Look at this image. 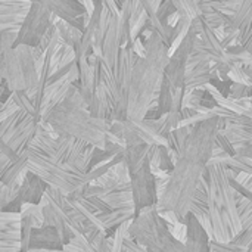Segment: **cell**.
Returning <instances> with one entry per match:
<instances>
[{
  "label": "cell",
  "mask_w": 252,
  "mask_h": 252,
  "mask_svg": "<svg viewBox=\"0 0 252 252\" xmlns=\"http://www.w3.org/2000/svg\"><path fill=\"white\" fill-rule=\"evenodd\" d=\"M220 130L219 117L193 126L192 133L179 149V158L170 176L165 193L157 205L159 213L174 211L182 223L186 221L198 186L207 174Z\"/></svg>",
  "instance_id": "cell-1"
},
{
  "label": "cell",
  "mask_w": 252,
  "mask_h": 252,
  "mask_svg": "<svg viewBox=\"0 0 252 252\" xmlns=\"http://www.w3.org/2000/svg\"><path fill=\"white\" fill-rule=\"evenodd\" d=\"M146 56L137 58L127 99V121H143L151 106L158 100L165 69L168 65V46L157 32H152L146 40Z\"/></svg>",
  "instance_id": "cell-2"
},
{
  "label": "cell",
  "mask_w": 252,
  "mask_h": 252,
  "mask_svg": "<svg viewBox=\"0 0 252 252\" xmlns=\"http://www.w3.org/2000/svg\"><path fill=\"white\" fill-rule=\"evenodd\" d=\"M208 211L213 224V239L230 242L244 232L238 211L239 192L232 186L238 174L224 164H208Z\"/></svg>",
  "instance_id": "cell-3"
},
{
  "label": "cell",
  "mask_w": 252,
  "mask_h": 252,
  "mask_svg": "<svg viewBox=\"0 0 252 252\" xmlns=\"http://www.w3.org/2000/svg\"><path fill=\"white\" fill-rule=\"evenodd\" d=\"M43 121L49 123L59 136L74 137L103 151L106 148L108 133L112 123L103 118H96L90 114L81 94L80 83L62 103L43 118Z\"/></svg>",
  "instance_id": "cell-4"
},
{
  "label": "cell",
  "mask_w": 252,
  "mask_h": 252,
  "mask_svg": "<svg viewBox=\"0 0 252 252\" xmlns=\"http://www.w3.org/2000/svg\"><path fill=\"white\" fill-rule=\"evenodd\" d=\"M0 77L12 92H25L32 97L38 89L40 71L44 66L46 55L35 46H16L0 50Z\"/></svg>",
  "instance_id": "cell-5"
},
{
  "label": "cell",
  "mask_w": 252,
  "mask_h": 252,
  "mask_svg": "<svg viewBox=\"0 0 252 252\" xmlns=\"http://www.w3.org/2000/svg\"><path fill=\"white\" fill-rule=\"evenodd\" d=\"M128 238L151 252H186L183 242L177 241L161 216L157 205L142 210L130 223Z\"/></svg>",
  "instance_id": "cell-6"
},
{
  "label": "cell",
  "mask_w": 252,
  "mask_h": 252,
  "mask_svg": "<svg viewBox=\"0 0 252 252\" xmlns=\"http://www.w3.org/2000/svg\"><path fill=\"white\" fill-rule=\"evenodd\" d=\"M27 155V168L38 176L47 186L58 189L65 196L72 195L84 185H87L86 174L69 164L61 162L35 148H28Z\"/></svg>",
  "instance_id": "cell-7"
},
{
  "label": "cell",
  "mask_w": 252,
  "mask_h": 252,
  "mask_svg": "<svg viewBox=\"0 0 252 252\" xmlns=\"http://www.w3.org/2000/svg\"><path fill=\"white\" fill-rule=\"evenodd\" d=\"M40 121L19 109L12 117L0 121V139L9 148H12L18 155L27 151L34 140Z\"/></svg>",
  "instance_id": "cell-8"
},
{
  "label": "cell",
  "mask_w": 252,
  "mask_h": 252,
  "mask_svg": "<svg viewBox=\"0 0 252 252\" xmlns=\"http://www.w3.org/2000/svg\"><path fill=\"white\" fill-rule=\"evenodd\" d=\"M56 19H58V16L53 15L46 6H43L37 1H32V6L18 32L15 47L21 46V44L32 46V47L38 46L43 35L47 32L49 27L56 22Z\"/></svg>",
  "instance_id": "cell-9"
},
{
  "label": "cell",
  "mask_w": 252,
  "mask_h": 252,
  "mask_svg": "<svg viewBox=\"0 0 252 252\" xmlns=\"http://www.w3.org/2000/svg\"><path fill=\"white\" fill-rule=\"evenodd\" d=\"M131 192L134 199L136 216L142 213V210L158 205V190H157V177L152 171L149 157L143 161L142 167L131 176Z\"/></svg>",
  "instance_id": "cell-10"
},
{
  "label": "cell",
  "mask_w": 252,
  "mask_h": 252,
  "mask_svg": "<svg viewBox=\"0 0 252 252\" xmlns=\"http://www.w3.org/2000/svg\"><path fill=\"white\" fill-rule=\"evenodd\" d=\"M196 38H198V35L190 28V32L188 34L186 40L182 43V46L176 50V53L168 61V65L165 69V77L170 80L173 89H185L188 62L193 53Z\"/></svg>",
  "instance_id": "cell-11"
},
{
  "label": "cell",
  "mask_w": 252,
  "mask_h": 252,
  "mask_svg": "<svg viewBox=\"0 0 252 252\" xmlns=\"http://www.w3.org/2000/svg\"><path fill=\"white\" fill-rule=\"evenodd\" d=\"M31 6V0H0V31L19 32Z\"/></svg>",
  "instance_id": "cell-12"
},
{
  "label": "cell",
  "mask_w": 252,
  "mask_h": 252,
  "mask_svg": "<svg viewBox=\"0 0 252 252\" xmlns=\"http://www.w3.org/2000/svg\"><path fill=\"white\" fill-rule=\"evenodd\" d=\"M46 6L53 15L69 22L78 30L84 31V13L86 9L77 0H31Z\"/></svg>",
  "instance_id": "cell-13"
},
{
  "label": "cell",
  "mask_w": 252,
  "mask_h": 252,
  "mask_svg": "<svg viewBox=\"0 0 252 252\" xmlns=\"http://www.w3.org/2000/svg\"><path fill=\"white\" fill-rule=\"evenodd\" d=\"M118 22H120V15L109 13V24L108 30L103 37L102 43V50H103V58H102V65H105L108 69H114L117 65V61L120 58L123 44L120 38V30H118Z\"/></svg>",
  "instance_id": "cell-14"
},
{
  "label": "cell",
  "mask_w": 252,
  "mask_h": 252,
  "mask_svg": "<svg viewBox=\"0 0 252 252\" xmlns=\"http://www.w3.org/2000/svg\"><path fill=\"white\" fill-rule=\"evenodd\" d=\"M185 223L188 226V239L185 242L186 252H211L213 239L192 213L186 216Z\"/></svg>",
  "instance_id": "cell-15"
},
{
  "label": "cell",
  "mask_w": 252,
  "mask_h": 252,
  "mask_svg": "<svg viewBox=\"0 0 252 252\" xmlns=\"http://www.w3.org/2000/svg\"><path fill=\"white\" fill-rule=\"evenodd\" d=\"M62 248L63 244L61 235L55 227L43 226V227L32 229L30 238V251H40V250L62 251Z\"/></svg>",
  "instance_id": "cell-16"
},
{
  "label": "cell",
  "mask_w": 252,
  "mask_h": 252,
  "mask_svg": "<svg viewBox=\"0 0 252 252\" xmlns=\"http://www.w3.org/2000/svg\"><path fill=\"white\" fill-rule=\"evenodd\" d=\"M235 146V149H241L252 145V120L245 118L241 123L226 121L223 130H220Z\"/></svg>",
  "instance_id": "cell-17"
},
{
  "label": "cell",
  "mask_w": 252,
  "mask_h": 252,
  "mask_svg": "<svg viewBox=\"0 0 252 252\" xmlns=\"http://www.w3.org/2000/svg\"><path fill=\"white\" fill-rule=\"evenodd\" d=\"M47 188L49 186L38 176H35L28 170L21 185L19 196L24 201V204H41Z\"/></svg>",
  "instance_id": "cell-18"
},
{
  "label": "cell",
  "mask_w": 252,
  "mask_h": 252,
  "mask_svg": "<svg viewBox=\"0 0 252 252\" xmlns=\"http://www.w3.org/2000/svg\"><path fill=\"white\" fill-rule=\"evenodd\" d=\"M100 198L111 207V210H131V208L134 210L131 182L121 183L112 189H106V195H103Z\"/></svg>",
  "instance_id": "cell-19"
},
{
  "label": "cell",
  "mask_w": 252,
  "mask_h": 252,
  "mask_svg": "<svg viewBox=\"0 0 252 252\" xmlns=\"http://www.w3.org/2000/svg\"><path fill=\"white\" fill-rule=\"evenodd\" d=\"M229 27L241 31L242 46L250 38L252 28V0H244L236 13L230 18Z\"/></svg>",
  "instance_id": "cell-20"
},
{
  "label": "cell",
  "mask_w": 252,
  "mask_h": 252,
  "mask_svg": "<svg viewBox=\"0 0 252 252\" xmlns=\"http://www.w3.org/2000/svg\"><path fill=\"white\" fill-rule=\"evenodd\" d=\"M213 62H204L192 69L186 71V80H185V89L188 90H195V89H202L207 84L211 83V69H213Z\"/></svg>",
  "instance_id": "cell-21"
},
{
  "label": "cell",
  "mask_w": 252,
  "mask_h": 252,
  "mask_svg": "<svg viewBox=\"0 0 252 252\" xmlns=\"http://www.w3.org/2000/svg\"><path fill=\"white\" fill-rule=\"evenodd\" d=\"M99 221L103 224L105 230H117L118 226L127 221H133L136 217V211L131 210H112L109 213H99L96 214Z\"/></svg>",
  "instance_id": "cell-22"
},
{
  "label": "cell",
  "mask_w": 252,
  "mask_h": 252,
  "mask_svg": "<svg viewBox=\"0 0 252 252\" xmlns=\"http://www.w3.org/2000/svg\"><path fill=\"white\" fill-rule=\"evenodd\" d=\"M27 161H28V155L27 151H24L18 159L10 161L6 168L0 170V185H10L15 180H18L21 176H24L28 171Z\"/></svg>",
  "instance_id": "cell-23"
},
{
  "label": "cell",
  "mask_w": 252,
  "mask_h": 252,
  "mask_svg": "<svg viewBox=\"0 0 252 252\" xmlns=\"http://www.w3.org/2000/svg\"><path fill=\"white\" fill-rule=\"evenodd\" d=\"M151 145H139V146H131V148H126L124 151V164L128 167L130 174L133 176L143 164V161L148 158V152H149Z\"/></svg>",
  "instance_id": "cell-24"
},
{
  "label": "cell",
  "mask_w": 252,
  "mask_h": 252,
  "mask_svg": "<svg viewBox=\"0 0 252 252\" xmlns=\"http://www.w3.org/2000/svg\"><path fill=\"white\" fill-rule=\"evenodd\" d=\"M55 25H56V30L59 31L61 37L63 38V41H65L66 44L75 47V44L81 41V38H83V31L78 30L77 27L71 25L69 22L61 19V18L56 19Z\"/></svg>",
  "instance_id": "cell-25"
},
{
  "label": "cell",
  "mask_w": 252,
  "mask_h": 252,
  "mask_svg": "<svg viewBox=\"0 0 252 252\" xmlns=\"http://www.w3.org/2000/svg\"><path fill=\"white\" fill-rule=\"evenodd\" d=\"M173 97H174V89L170 83V80L165 77L159 90V96H158V111H159V117L167 115L171 108H173Z\"/></svg>",
  "instance_id": "cell-26"
},
{
  "label": "cell",
  "mask_w": 252,
  "mask_h": 252,
  "mask_svg": "<svg viewBox=\"0 0 252 252\" xmlns=\"http://www.w3.org/2000/svg\"><path fill=\"white\" fill-rule=\"evenodd\" d=\"M173 3H174L177 12L182 15V18L189 22H192L195 18L202 15L198 0H173Z\"/></svg>",
  "instance_id": "cell-27"
},
{
  "label": "cell",
  "mask_w": 252,
  "mask_h": 252,
  "mask_svg": "<svg viewBox=\"0 0 252 252\" xmlns=\"http://www.w3.org/2000/svg\"><path fill=\"white\" fill-rule=\"evenodd\" d=\"M21 214H22V217H25V219H28L31 221L34 229L43 227V224H44V211H43L41 204H24Z\"/></svg>",
  "instance_id": "cell-28"
},
{
  "label": "cell",
  "mask_w": 252,
  "mask_h": 252,
  "mask_svg": "<svg viewBox=\"0 0 252 252\" xmlns=\"http://www.w3.org/2000/svg\"><path fill=\"white\" fill-rule=\"evenodd\" d=\"M22 214L0 211V230H21Z\"/></svg>",
  "instance_id": "cell-29"
},
{
  "label": "cell",
  "mask_w": 252,
  "mask_h": 252,
  "mask_svg": "<svg viewBox=\"0 0 252 252\" xmlns=\"http://www.w3.org/2000/svg\"><path fill=\"white\" fill-rule=\"evenodd\" d=\"M202 18H204L205 24H207L210 28H213V30L220 28V27H226V25H229V22H230V18H229L227 15H224L223 12H220V10L205 12V13H202Z\"/></svg>",
  "instance_id": "cell-30"
},
{
  "label": "cell",
  "mask_w": 252,
  "mask_h": 252,
  "mask_svg": "<svg viewBox=\"0 0 252 252\" xmlns=\"http://www.w3.org/2000/svg\"><path fill=\"white\" fill-rule=\"evenodd\" d=\"M12 97H13V100L16 102V105L19 106V109L25 111V112L30 114V115H34L38 121H41V120L38 118V115H37V111H35V108H34V105H32V100L28 97V94H27L25 92H13V93H12Z\"/></svg>",
  "instance_id": "cell-31"
},
{
  "label": "cell",
  "mask_w": 252,
  "mask_h": 252,
  "mask_svg": "<svg viewBox=\"0 0 252 252\" xmlns=\"http://www.w3.org/2000/svg\"><path fill=\"white\" fill-rule=\"evenodd\" d=\"M19 186L15 183L10 185H0V208L6 207L9 202L19 196Z\"/></svg>",
  "instance_id": "cell-32"
},
{
  "label": "cell",
  "mask_w": 252,
  "mask_h": 252,
  "mask_svg": "<svg viewBox=\"0 0 252 252\" xmlns=\"http://www.w3.org/2000/svg\"><path fill=\"white\" fill-rule=\"evenodd\" d=\"M229 97H233V99H252V86L232 83Z\"/></svg>",
  "instance_id": "cell-33"
},
{
  "label": "cell",
  "mask_w": 252,
  "mask_h": 252,
  "mask_svg": "<svg viewBox=\"0 0 252 252\" xmlns=\"http://www.w3.org/2000/svg\"><path fill=\"white\" fill-rule=\"evenodd\" d=\"M229 80L232 83H238V84H245V86H252L251 78L250 75L247 74L245 71V66L241 65V66H236L235 69H232L229 72Z\"/></svg>",
  "instance_id": "cell-34"
},
{
  "label": "cell",
  "mask_w": 252,
  "mask_h": 252,
  "mask_svg": "<svg viewBox=\"0 0 252 252\" xmlns=\"http://www.w3.org/2000/svg\"><path fill=\"white\" fill-rule=\"evenodd\" d=\"M236 247L245 250L247 252H252V226L248 230H244L241 235H238L233 241H230Z\"/></svg>",
  "instance_id": "cell-35"
},
{
  "label": "cell",
  "mask_w": 252,
  "mask_h": 252,
  "mask_svg": "<svg viewBox=\"0 0 252 252\" xmlns=\"http://www.w3.org/2000/svg\"><path fill=\"white\" fill-rule=\"evenodd\" d=\"M19 111V106L16 105V102L13 100V97L10 96L4 103H1V108H0V121L12 117L13 114H16Z\"/></svg>",
  "instance_id": "cell-36"
},
{
  "label": "cell",
  "mask_w": 252,
  "mask_h": 252,
  "mask_svg": "<svg viewBox=\"0 0 252 252\" xmlns=\"http://www.w3.org/2000/svg\"><path fill=\"white\" fill-rule=\"evenodd\" d=\"M168 227H170V232H171V235L177 239V241H180V242H186V239H188V226H186V223H182V221H179L177 224H168Z\"/></svg>",
  "instance_id": "cell-37"
},
{
  "label": "cell",
  "mask_w": 252,
  "mask_h": 252,
  "mask_svg": "<svg viewBox=\"0 0 252 252\" xmlns=\"http://www.w3.org/2000/svg\"><path fill=\"white\" fill-rule=\"evenodd\" d=\"M176 10H177V9H176L173 0H164V1L161 3L159 9H158V12H157V16H158L161 21H167V18H168L171 13H174Z\"/></svg>",
  "instance_id": "cell-38"
},
{
  "label": "cell",
  "mask_w": 252,
  "mask_h": 252,
  "mask_svg": "<svg viewBox=\"0 0 252 252\" xmlns=\"http://www.w3.org/2000/svg\"><path fill=\"white\" fill-rule=\"evenodd\" d=\"M217 145L220 146V148H223L224 149V152L226 154H229L230 157H235L236 155V149H235V146L230 143V140L221 133V131H219V134H217Z\"/></svg>",
  "instance_id": "cell-39"
},
{
  "label": "cell",
  "mask_w": 252,
  "mask_h": 252,
  "mask_svg": "<svg viewBox=\"0 0 252 252\" xmlns=\"http://www.w3.org/2000/svg\"><path fill=\"white\" fill-rule=\"evenodd\" d=\"M22 245L21 242H7V241H0V252H21Z\"/></svg>",
  "instance_id": "cell-40"
},
{
  "label": "cell",
  "mask_w": 252,
  "mask_h": 252,
  "mask_svg": "<svg viewBox=\"0 0 252 252\" xmlns=\"http://www.w3.org/2000/svg\"><path fill=\"white\" fill-rule=\"evenodd\" d=\"M124 251L126 252H151L149 250H146L145 247L139 245L136 241L133 239H126L124 241Z\"/></svg>",
  "instance_id": "cell-41"
},
{
  "label": "cell",
  "mask_w": 252,
  "mask_h": 252,
  "mask_svg": "<svg viewBox=\"0 0 252 252\" xmlns=\"http://www.w3.org/2000/svg\"><path fill=\"white\" fill-rule=\"evenodd\" d=\"M131 47L134 49L136 55L139 58H145L146 56V46H145V41H142L140 37H137L133 43H131Z\"/></svg>",
  "instance_id": "cell-42"
},
{
  "label": "cell",
  "mask_w": 252,
  "mask_h": 252,
  "mask_svg": "<svg viewBox=\"0 0 252 252\" xmlns=\"http://www.w3.org/2000/svg\"><path fill=\"white\" fill-rule=\"evenodd\" d=\"M0 154H1V155H4V157H7L10 161H15V159H18V158H19V155H18L12 148H9L6 143H3V142H1V145H0Z\"/></svg>",
  "instance_id": "cell-43"
},
{
  "label": "cell",
  "mask_w": 252,
  "mask_h": 252,
  "mask_svg": "<svg viewBox=\"0 0 252 252\" xmlns=\"http://www.w3.org/2000/svg\"><path fill=\"white\" fill-rule=\"evenodd\" d=\"M161 216L164 217V220H165L168 224H177V223L180 221L179 217H177V214H176L174 211H162Z\"/></svg>",
  "instance_id": "cell-44"
},
{
  "label": "cell",
  "mask_w": 252,
  "mask_h": 252,
  "mask_svg": "<svg viewBox=\"0 0 252 252\" xmlns=\"http://www.w3.org/2000/svg\"><path fill=\"white\" fill-rule=\"evenodd\" d=\"M81 3V6L86 9V12L92 16L94 13V9H96V0H77Z\"/></svg>",
  "instance_id": "cell-45"
},
{
  "label": "cell",
  "mask_w": 252,
  "mask_h": 252,
  "mask_svg": "<svg viewBox=\"0 0 252 252\" xmlns=\"http://www.w3.org/2000/svg\"><path fill=\"white\" fill-rule=\"evenodd\" d=\"M236 155H241V157H245V158H251L252 159V145L250 146H245V148H241L236 151Z\"/></svg>",
  "instance_id": "cell-46"
},
{
  "label": "cell",
  "mask_w": 252,
  "mask_h": 252,
  "mask_svg": "<svg viewBox=\"0 0 252 252\" xmlns=\"http://www.w3.org/2000/svg\"><path fill=\"white\" fill-rule=\"evenodd\" d=\"M61 252H84L81 248H78L77 245H74V244H68V245H63V248H62V251Z\"/></svg>",
  "instance_id": "cell-47"
},
{
  "label": "cell",
  "mask_w": 252,
  "mask_h": 252,
  "mask_svg": "<svg viewBox=\"0 0 252 252\" xmlns=\"http://www.w3.org/2000/svg\"><path fill=\"white\" fill-rule=\"evenodd\" d=\"M244 46H245V47H247V49H248V50H250V52L252 53V35L250 37V38H248V41H247Z\"/></svg>",
  "instance_id": "cell-48"
},
{
  "label": "cell",
  "mask_w": 252,
  "mask_h": 252,
  "mask_svg": "<svg viewBox=\"0 0 252 252\" xmlns=\"http://www.w3.org/2000/svg\"><path fill=\"white\" fill-rule=\"evenodd\" d=\"M164 0H152V3H154V7L157 9V12H158V9H159V6H161V3H162Z\"/></svg>",
  "instance_id": "cell-49"
},
{
  "label": "cell",
  "mask_w": 252,
  "mask_h": 252,
  "mask_svg": "<svg viewBox=\"0 0 252 252\" xmlns=\"http://www.w3.org/2000/svg\"><path fill=\"white\" fill-rule=\"evenodd\" d=\"M233 252H245V251H233Z\"/></svg>",
  "instance_id": "cell-50"
}]
</instances>
